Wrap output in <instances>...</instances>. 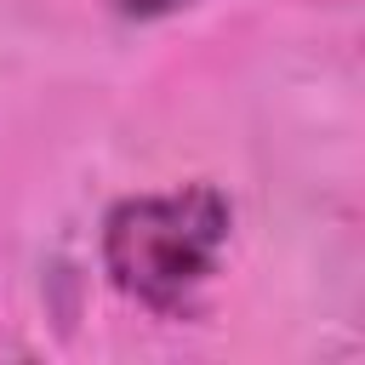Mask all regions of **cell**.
<instances>
[{
    "mask_svg": "<svg viewBox=\"0 0 365 365\" xmlns=\"http://www.w3.org/2000/svg\"><path fill=\"white\" fill-rule=\"evenodd\" d=\"M228 222L234 211L211 182L131 194L103 217V268L131 302L154 314H188L217 274Z\"/></svg>",
    "mask_w": 365,
    "mask_h": 365,
    "instance_id": "1",
    "label": "cell"
},
{
    "mask_svg": "<svg viewBox=\"0 0 365 365\" xmlns=\"http://www.w3.org/2000/svg\"><path fill=\"white\" fill-rule=\"evenodd\" d=\"M120 17H165V11H177V6H188V0H108Z\"/></svg>",
    "mask_w": 365,
    "mask_h": 365,
    "instance_id": "2",
    "label": "cell"
}]
</instances>
